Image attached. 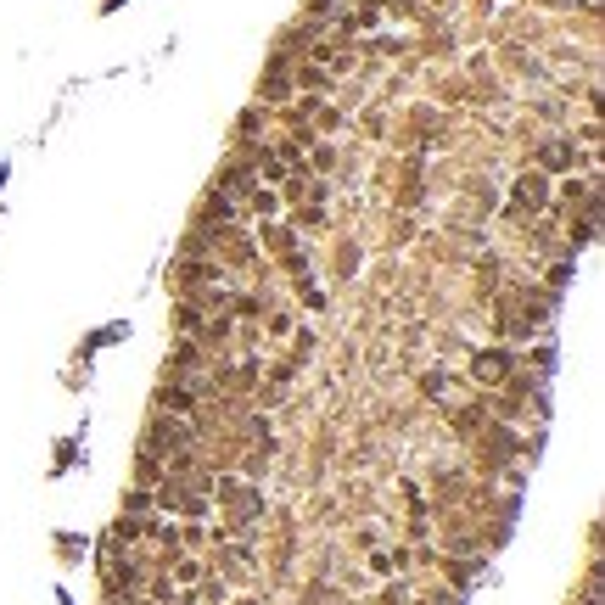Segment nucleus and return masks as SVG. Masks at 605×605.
<instances>
[{
    "label": "nucleus",
    "instance_id": "39448f33",
    "mask_svg": "<svg viewBox=\"0 0 605 605\" xmlns=\"http://www.w3.org/2000/svg\"><path fill=\"white\" fill-rule=\"evenodd\" d=\"M258 320H264L269 337H292V309H264Z\"/></svg>",
    "mask_w": 605,
    "mask_h": 605
},
{
    "label": "nucleus",
    "instance_id": "423d86ee",
    "mask_svg": "<svg viewBox=\"0 0 605 605\" xmlns=\"http://www.w3.org/2000/svg\"><path fill=\"white\" fill-rule=\"evenodd\" d=\"M426 393H432V398H449V370H432V376H426Z\"/></svg>",
    "mask_w": 605,
    "mask_h": 605
},
{
    "label": "nucleus",
    "instance_id": "7ed1b4c3",
    "mask_svg": "<svg viewBox=\"0 0 605 605\" xmlns=\"http://www.w3.org/2000/svg\"><path fill=\"white\" fill-rule=\"evenodd\" d=\"M510 365H516V359H510L505 348H493V353H477V359H471V376L477 381H505Z\"/></svg>",
    "mask_w": 605,
    "mask_h": 605
},
{
    "label": "nucleus",
    "instance_id": "f257e3e1",
    "mask_svg": "<svg viewBox=\"0 0 605 605\" xmlns=\"http://www.w3.org/2000/svg\"><path fill=\"white\" fill-rule=\"evenodd\" d=\"M544 202H549L544 174H521L516 180V213H544Z\"/></svg>",
    "mask_w": 605,
    "mask_h": 605
},
{
    "label": "nucleus",
    "instance_id": "0eeeda50",
    "mask_svg": "<svg viewBox=\"0 0 605 605\" xmlns=\"http://www.w3.org/2000/svg\"><path fill=\"white\" fill-rule=\"evenodd\" d=\"M236 605H258V600H236Z\"/></svg>",
    "mask_w": 605,
    "mask_h": 605
},
{
    "label": "nucleus",
    "instance_id": "20e7f679",
    "mask_svg": "<svg viewBox=\"0 0 605 605\" xmlns=\"http://www.w3.org/2000/svg\"><path fill=\"white\" fill-rule=\"evenodd\" d=\"M443 577H449V583H454V589H471V583H477V577H482V561H443Z\"/></svg>",
    "mask_w": 605,
    "mask_h": 605
},
{
    "label": "nucleus",
    "instance_id": "f03ea898",
    "mask_svg": "<svg viewBox=\"0 0 605 605\" xmlns=\"http://www.w3.org/2000/svg\"><path fill=\"white\" fill-rule=\"evenodd\" d=\"M538 163H544V174H566L577 163V141H566V135L561 141H544L538 146Z\"/></svg>",
    "mask_w": 605,
    "mask_h": 605
}]
</instances>
